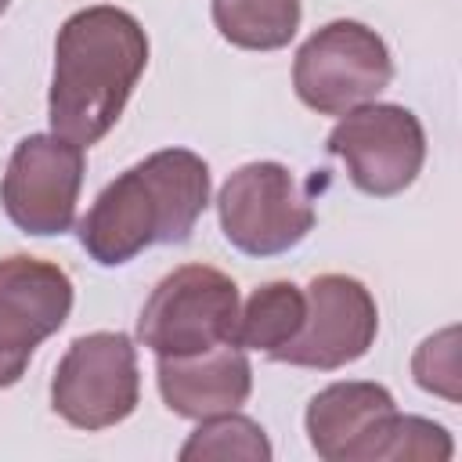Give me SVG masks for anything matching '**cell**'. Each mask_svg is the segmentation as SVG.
<instances>
[{
    "label": "cell",
    "mask_w": 462,
    "mask_h": 462,
    "mask_svg": "<svg viewBox=\"0 0 462 462\" xmlns=\"http://www.w3.org/2000/svg\"><path fill=\"white\" fill-rule=\"evenodd\" d=\"M325 148L328 155L343 159L357 191L390 199L415 184L426 162V130L404 105L365 101L339 116Z\"/></svg>",
    "instance_id": "cell-7"
},
{
    "label": "cell",
    "mask_w": 462,
    "mask_h": 462,
    "mask_svg": "<svg viewBox=\"0 0 462 462\" xmlns=\"http://www.w3.org/2000/svg\"><path fill=\"white\" fill-rule=\"evenodd\" d=\"M379 332V307L365 282L350 274H318L307 285L303 328L271 354V361L336 372L368 354Z\"/></svg>",
    "instance_id": "cell-9"
},
{
    "label": "cell",
    "mask_w": 462,
    "mask_h": 462,
    "mask_svg": "<svg viewBox=\"0 0 462 462\" xmlns=\"http://www.w3.org/2000/svg\"><path fill=\"white\" fill-rule=\"evenodd\" d=\"M155 383L162 404L180 419H209L238 411L253 393V365L242 346L220 343L199 354L159 357Z\"/></svg>",
    "instance_id": "cell-11"
},
{
    "label": "cell",
    "mask_w": 462,
    "mask_h": 462,
    "mask_svg": "<svg viewBox=\"0 0 462 462\" xmlns=\"http://www.w3.org/2000/svg\"><path fill=\"white\" fill-rule=\"evenodd\" d=\"M390 411H397V404L386 386L365 379L332 383L307 404V440L325 462H361L365 444Z\"/></svg>",
    "instance_id": "cell-12"
},
{
    "label": "cell",
    "mask_w": 462,
    "mask_h": 462,
    "mask_svg": "<svg viewBox=\"0 0 462 462\" xmlns=\"http://www.w3.org/2000/svg\"><path fill=\"white\" fill-rule=\"evenodd\" d=\"M411 375L422 390L440 393L444 401H458V328H444L430 336L415 357H411Z\"/></svg>",
    "instance_id": "cell-17"
},
{
    "label": "cell",
    "mask_w": 462,
    "mask_h": 462,
    "mask_svg": "<svg viewBox=\"0 0 462 462\" xmlns=\"http://www.w3.org/2000/svg\"><path fill=\"white\" fill-rule=\"evenodd\" d=\"M455 455L451 433L422 415L390 411L361 451V462H448Z\"/></svg>",
    "instance_id": "cell-15"
},
{
    "label": "cell",
    "mask_w": 462,
    "mask_h": 462,
    "mask_svg": "<svg viewBox=\"0 0 462 462\" xmlns=\"http://www.w3.org/2000/svg\"><path fill=\"white\" fill-rule=\"evenodd\" d=\"M209 206V166L191 148H162L101 188L79 220V245L101 267H123L148 245H180Z\"/></svg>",
    "instance_id": "cell-2"
},
{
    "label": "cell",
    "mask_w": 462,
    "mask_h": 462,
    "mask_svg": "<svg viewBox=\"0 0 462 462\" xmlns=\"http://www.w3.org/2000/svg\"><path fill=\"white\" fill-rule=\"evenodd\" d=\"M300 0H213V25L242 51H282L300 29Z\"/></svg>",
    "instance_id": "cell-14"
},
{
    "label": "cell",
    "mask_w": 462,
    "mask_h": 462,
    "mask_svg": "<svg viewBox=\"0 0 462 462\" xmlns=\"http://www.w3.org/2000/svg\"><path fill=\"white\" fill-rule=\"evenodd\" d=\"M83 170L87 159L76 141L58 134L22 137L0 180V206L7 220L36 238L65 235L76 220Z\"/></svg>",
    "instance_id": "cell-8"
},
{
    "label": "cell",
    "mask_w": 462,
    "mask_h": 462,
    "mask_svg": "<svg viewBox=\"0 0 462 462\" xmlns=\"http://www.w3.org/2000/svg\"><path fill=\"white\" fill-rule=\"evenodd\" d=\"M217 217L224 238L245 256H278L314 231V206L292 170L271 159L238 166L220 195Z\"/></svg>",
    "instance_id": "cell-5"
},
{
    "label": "cell",
    "mask_w": 462,
    "mask_h": 462,
    "mask_svg": "<svg viewBox=\"0 0 462 462\" xmlns=\"http://www.w3.org/2000/svg\"><path fill=\"white\" fill-rule=\"evenodd\" d=\"M271 440L263 433L260 422H253L249 415L238 411H224V415H209L199 419V430L184 440L180 448V462H199V458H242V462H267Z\"/></svg>",
    "instance_id": "cell-16"
},
{
    "label": "cell",
    "mask_w": 462,
    "mask_h": 462,
    "mask_svg": "<svg viewBox=\"0 0 462 462\" xmlns=\"http://www.w3.org/2000/svg\"><path fill=\"white\" fill-rule=\"evenodd\" d=\"M72 314V278L36 256L0 260V390L14 386L36 346Z\"/></svg>",
    "instance_id": "cell-10"
},
{
    "label": "cell",
    "mask_w": 462,
    "mask_h": 462,
    "mask_svg": "<svg viewBox=\"0 0 462 462\" xmlns=\"http://www.w3.org/2000/svg\"><path fill=\"white\" fill-rule=\"evenodd\" d=\"M238 307V285L231 274L209 263H184L170 271L144 300L137 339L155 357H180L235 343Z\"/></svg>",
    "instance_id": "cell-3"
},
{
    "label": "cell",
    "mask_w": 462,
    "mask_h": 462,
    "mask_svg": "<svg viewBox=\"0 0 462 462\" xmlns=\"http://www.w3.org/2000/svg\"><path fill=\"white\" fill-rule=\"evenodd\" d=\"M7 4H11V0H0V14H4V11H7Z\"/></svg>",
    "instance_id": "cell-18"
},
{
    "label": "cell",
    "mask_w": 462,
    "mask_h": 462,
    "mask_svg": "<svg viewBox=\"0 0 462 462\" xmlns=\"http://www.w3.org/2000/svg\"><path fill=\"white\" fill-rule=\"evenodd\" d=\"M393 79V58L375 29L336 18L310 32L292 61L296 97L318 116H343L375 101Z\"/></svg>",
    "instance_id": "cell-4"
},
{
    "label": "cell",
    "mask_w": 462,
    "mask_h": 462,
    "mask_svg": "<svg viewBox=\"0 0 462 462\" xmlns=\"http://www.w3.org/2000/svg\"><path fill=\"white\" fill-rule=\"evenodd\" d=\"M141 401L137 346L126 332H87L69 343L51 379V408L76 430H108Z\"/></svg>",
    "instance_id": "cell-6"
},
{
    "label": "cell",
    "mask_w": 462,
    "mask_h": 462,
    "mask_svg": "<svg viewBox=\"0 0 462 462\" xmlns=\"http://www.w3.org/2000/svg\"><path fill=\"white\" fill-rule=\"evenodd\" d=\"M307 318V292L292 282H263L253 289L245 307H238L235 325V346L242 350H263L267 357L285 346Z\"/></svg>",
    "instance_id": "cell-13"
},
{
    "label": "cell",
    "mask_w": 462,
    "mask_h": 462,
    "mask_svg": "<svg viewBox=\"0 0 462 462\" xmlns=\"http://www.w3.org/2000/svg\"><path fill=\"white\" fill-rule=\"evenodd\" d=\"M148 65V36L141 22L112 4L69 14L54 40V72L47 94L51 134L97 144L123 116Z\"/></svg>",
    "instance_id": "cell-1"
}]
</instances>
